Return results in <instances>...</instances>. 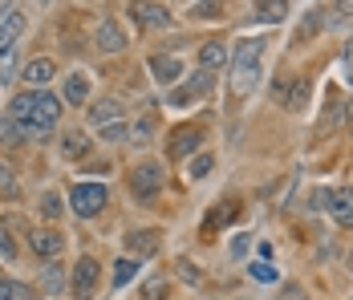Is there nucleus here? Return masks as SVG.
Wrapping results in <instances>:
<instances>
[{
  "label": "nucleus",
  "instance_id": "nucleus-11",
  "mask_svg": "<svg viewBox=\"0 0 353 300\" xmlns=\"http://www.w3.org/2000/svg\"><path fill=\"white\" fill-rule=\"evenodd\" d=\"M288 17V0H256L252 4V21H260V25H276Z\"/></svg>",
  "mask_w": 353,
  "mask_h": 300
},
{
  "label": "nucleus",
  "instance_id": "nucleus-16",
  "mask_svg": "<svg viewBox=\"0 0 353 300\" xmlns=\"http://www.w3.org/2000/svg\"><path fill=\"white\" fill-rule=\"evenodd\" d=\"M179 73H183V61H179V57H150V77H154L159 86L175 81Z\"/></svg>",
  "mask_w": 353,
  "mask_h": 300
},
{
  "label": "nucleus",
  "instance_id": "nucleus-14",
  "mask_svg": "<svg viewBox=\"0 0 353 300\" xmlns=\"http://www.w3.org/2000/svg\"><path fill=\"white\" fill-rule=\"evenodd\" d=\"M85 150H90V134L85 130H65L61 134V159H65V163H77Z\"/></svg>",
  "mask_w": 353,
  "mask_h": 300
},
{
  "label": "nucleus",
  "instance_id": "nucleus-34",
  "mask_svg": "<svg viewBox=\"0 0 353 300\" xmlns=\"http://www.w3.org/2000/svg\"><path fill=\"white\" fill-rule=\"evenodd\" d=\"M179 276H183V280H191V284H195V280H199V268H191V264H179Z\"/></svg>",
  "mask_w": 353,
  "mask_h": 300
},
{
  "label": "nucleus",
  "instance_id": "nucleus-5",
  "mask_svg": "<svg viewBox=\"0 0 353 300\" xmlns=\"http://www.w3.org/2000/svg\"><path fill=\"white\" fill-rule=\"evenodd\" d=\"M130 17H134V25L146 29V33H159V29L171 25V12H167L159 0H134V4H130Z\"/></svg>",
  "mask_w": 353,
  "mask_h": 300
},
{
  "label": "nucleus",
  "instance_id": "nucleus-7",
  "mask_svg": "<svg viewBox=\"0 0 353 300\" xmlns=\"http://www.w3.org/2000/svg\"><path fill=\"white\" fill-rule=\"evenodd\" d=\"M94 288H98V260H94V256H81L77 268H73V297L90 300Z\"/></svg>",
  "mask_w": 353,
  "mask_h": 300
},
{
  "label": "nucleus",
  "instance_id": "nucleus-13",
  "mask_svg": "<svg viewBox=\"0 0 353 300\" xmlns=\"http://www.w3.org/2000/svg\"><path fill=\"white\" fill-rule=\"evenodd\" d=\"M29 248H33L41 260H49V256H57V252H61V232H49V228H41V232L29 235Z\"/></svg>",
  "mask_w": 353,
  "mask_h": 300
},
{
  "label": "nucleus",
  "instance_id": "nucleus-31",
  "mask_svg": "<svg viewBox=\"0 0 353 300\" xmlns=\"http://www.w3.org/2000/svg\"><path fill=\"white\" fill-rule=\"evenodd\" d=\"M248 243H252L248 235H236V239H232V256H236V260H240V256H248Z\"/></svg>",
  "mask_w": 353,
  "mask_h": 300
},
{
  "label": "nucleus",
  "instance_id": "nucleus-37",
  "mask_svg": "<svg viewBox=\"0 0 353 300\" xmlns=\"http://www.w3.org/2000/svg\"><path fill=\"white\" fill-rule=\"evenodd\" d=\"M350 126H353V106H350Z\"/></svg>",
  "mask_w": 353,
  "mask_h": 300
},
{
  "label": "nucleus",
  "instance_id": "nucleus-28",
  "mask_svg": "<svg viewBox=\"0 0 353 300\" xmlns=\"http://www.w3.org/2000/svg\"><path fill=\"white\" fill-rule=\"evenodd\" d=\"M341 73H345V81L353 86V41L341 49Z\"/></svg>",
  "mask_w": 353,
  "mask_h": 300
},
{
  "label": "nucleus",
  "instance_id": "nucleus-8",
  "mask_svg": "<svg viewBox=\"0 0 353 300\" xmlns=\"http://www.w3.org/2000/svg\"><path fill=\"white\" fill-rule=\"evenodd\" d=\"M199 142H203V130L199 126H179L175 134H171V146H167V154L171 159H191L195 150H199Z\"/></svg>",
  "mask_w": 353,
  "mask_h": 300
},
{
  "label": "nucleus",
  "instance_id": "nucleus-30",
  "mask_svg": "<svg viewBox=\"0 0 353 300\" xmlns=\"http://www.w3.org/2000/svg\"><path fill=\"white\" fill-rule=\"evenodd\" d=\"M219 8H223V0H208L199 8H191V17H219Z\"/></svg>",
  "mask_w": 353,
  "mask_h": 300
},
{
  "label": "nucleus",
  "instance_id": "nucleus-36",
  "mask_svg": "<svg viewBox=\"0 0 353 300\" xmlns=\"http://www.w3.org/2000/svg\"><path fill=\"white\" fill-rule=\"evenodd\" d=\"M337 17H353V0H337Z\"/></svg>",
  "mask_w": 353,
  "mask_h": 300
},
{
  "label": "nucleus",
  "instance_id": "nucleus-25",
  "mask_svg": "<svg viewBox=\"0 0 353 300\" xmlns=\"http://www.w3.org/2000/svg\"><path fill=\"white\" fill-rule=\"evenodd\" d=\"M17 77V49H0V81L8 86Z\"/></svg>",
  "mask_w": 353,
  "mask_h": 300
},
{
  "label": "nucleus",
  "instance_id": "nucleus-4",
  "mask_svg": "<svg viewBox=\"0 0 353 300\" xmlns=\"http://www.w3.org/2000/svg\"><path fill=\"white\" fill-rule=\"evenodd\" d=\"M163 183H167L163 163H142V167H134V174H130V187H134L139 199H154V195L163 191Z\"/></svg>",
  "mask_w": 353,
  "mask_h": 300
},
{
  "label": "nucleus",
  "instance_id": "nucleus-24",
  "mask_svg": "<svg viewBox=\"0 0 353 300\" xmlns=\"http://www.w3.org/2000/svg\"><path fill=\"white\" fill-rule=\"evenodd\" d=\"M0 300H33V292L21 280H0Z\"/></svg>",
  "mask_w": 353,
  "mask_h": 300
},
{
  "label": "nucleus",
  "instance_id": "nucleus-20",
  "mask_svg": "<svg viewBox=\"0 0 353 300\" xmlns=\"http://www.w3.org/2000/svg\"><path fill=\"white\" fill-rule=\"evenodd\" d=\"M53 73H57V66H53L49 57H37V61H29V66H25V77H29L33 86H45V81H53Z\"/></svg>",
  "mask_w": 353,
  "mask_h": 300
},
{
  "label": "nucleus",
  "instance_id": "nucleus-26",
  "mask_svg": "<svg viewBox=\"0 0 353 300\" xmlns=\"http://www.w3.org/2000/svg\"><path fill=\"white\" fill-rule=\"evenodd\" d=\"M212 167H215L212 154H195V159L187 163V174H191V179H203V174H212Z\"/></svg>",
  "mask_w": 353,
  "mask_h": 300
},
{
  "label": "nucleus",
  "instance_id": "nucleus-23",
  "mask_svg": "<svg viewBox=\"0 0 353 300\" xmlns=\"http://www.w3.org/2000/svg\"><path fill=\"white\" fill-rule=\"evenodd\" d=\"M25 126H21V122H17V118H0V142H4V146H21V142H25Z\"/></svg>",
  "mask_w": 353,
  "mask_h": 300
},
{
  "label": "nucleus",
  "instance_id": "nucleus-15",
  "mask_svg": "<svg viewBox=\"0 0 353 300\" xmlns=\"http://www.w3.org/2000/svg\"><path fill=\"white\" fill-rule=\"evenodd\" d=\"M25 25H29V21H25V12H8V17L0 21V49H12V45H17V37L25 33Z\"/></svg>",
  "mask_w": 353,
  "mask_h": 300
},
{
  "label": "nucleus",
  "instance_id": "nucleus-17",
  "mask_svg": "<svg viewBox=\"0 0 353 300\" xmlns=\"http://www.w3.org/2000/svg\"><path fill=\"white\" fill-rule=\"evenodd\" d=\"M118 118H122V106H118L114 98L90 106V126H106V122H118Z\"/></svg>",
  "mask_w": 353,
  "mask_h": 300
},
{
  "label": "nucleus",
  "instance_id": "nucleus-9",
  "mask_svg": "<svg viewBox=\"0 0 353 300\" xmlns=\"http://www.w3.org/2000/svg\"><path fill=\"white\" fill-rule=\"evenodd\" d=\"M98 49H102V53H122V49H126V33H122V25H118V21H102V25H98Z\"/></svg>",
  "mask_w": 353,
  "mask_h": 300
},
{
  "label": "nucleus",
  "instance_id": "nucleus-22",
  "mask_svg": "<svg viewBox=\"0 0 353 300\" xmlns=\"http://www.w3.org/2000/svg\"><path fill=\"white\" fill-rule=\"evenodd\" d=\"M17 195H21V183H17L12 167L0 159V199H17Z\"/></svg>",
  "mask_w": 353,
  "mask_h": 300
},
{
  "label": "nucleus",
  "instance_id": "nucleus-18",
  "mask_svg": "<svg viewBox=\"0 0 353 300\" xmlns=\"http://www.w3.org/2000/svg\"><path fill=\"white\" fill-rule=\"evenodd\" d=\"M199 66L212 69V73L228 66V49H223V41H208V45L199 49Z\"/></svg>",
  "mask_w": 353,
  "mask_h": 300
},
{
  "label": "nucleus",
  "instance_id": "nucleus-2",
  "mask_svg": "<svg viewBox=\"0 0 353 300\" xmlns=\"http://www.w3.org/2000/svg\"><path fill=\"white\" fill-rule=\"evenodd\" d=\"M260 53H264V37L236 45V53H232V94L236 98H244V94L256 90V81H260Z\"/></svg>",
  "mask_w": 353,
  "mask_h": 300
},
{
  "label": "nucleus",
  "instance_id": "nucleus-19",
  "mask_svg": "<svg viewBox=\"0 0 353 300\" xmlns=\"http://www.w3.org/2000/svg\"><path fill=\"white\" fill-rule=\"evenodd\" d=\"M85 98H90V77L85 73H70L65 77V101L70 106H85Z\"/></svg>",
  "mask_w": 353,
  "mask_h": 300
},
{
  "label": "nucleus",
  "instance_id": "nucleus-3",
  "mask_svg": "<svg viewBox=\"0 0 353 300\" xmlns=\"http://www.w3.org/2000/svg\"><path fill=\"white\" fill-rule=\"evenodd\" d=\"M106 187L102 183H77L70 191V207H73V215H81V219H94L102 207H106Z\"/></svg>",
  "mask_w": 353,
  "mask_h": 300
},
{
  "label": "nucleus",
  "instance_id": "nucleus-6",
  "mask_svg": "<svg viewBox=\"0 0 353 300\" xmlns=\"http://www.w3.org/2000/svg\"><path fill=\"white\" fill-rule=\"evenodd\" d=\"M212 90H215V73H212V69H199V73H195L191 81H183L175 94H171V101H175V106H187V101L208 98Z\"/></svg>",
  "mask_w": 353,
  "mask_h": 300
},
{
  "label": "nucleus",
  "instance_id": "nucleus-12",
  "mask_svg": "<svg viewBox=\"0 0 353 300\" xmlns=\"http://www.w3.org/2000/svg\"><path fill=\"white\" fill-rule=\"evenodd\" d=\"M329 211H333V219L341 223V228H353V191H329Z\"/></svg>",
  "mask_w": 353,
  "mask_h": 300
},
{
  "label": "nucleus",
  "instance_id": "nucleus-27",
  "mask_svg": "<svg viewBox=\"0 0 353 300\" xmlns=\"http://www.w3.org/2000/svg\"><path fill=\"white\" fill-rule=\"evenodd\" d=\"M12 256H17V243H12L8 228H0V260H12Z\"/></svg>",
  "mask_w": 353,
  "mask_h": 300
},
{
  "label": "nucleus",
  "instance_id": "nucleus-29",
  "mask_svg": "<svg viewBox=\"0 0 353 300\" xmlns=\"http://www.w3.org/2000/svg\"><path fill=\"white\" fill-rule=\"evenodd\" d=\"M122 134H126V122H122V118H118V122H106V126H102V138H110V142H118Z\"/></svg>",
  "mask_w": 353,
  "mask_h": 300
},
{
  "label": "nucleus",
  "instance_id": "nucleus-33",
  "mask_svg": "<svg viewBox=\"0 0 353 300\" xmlns=\"http://www.w3.org/2000/svg\"><path fill=\"white\" fill-rule=\"evenodd\" d=\"M41 211H45V215H57V211H61L57 195H45V199H41Z\"/></svg>",
  "mask_w": 353,
  "mask_h": 300
},
{
  "label": "nucleus",
  "instance_id": "nucleus-35",
  "mask_svg": "<svg viewBox=\"0 0 353 300\" xmlns=\"http://www.w3.org/2000/svg\"><path fill=\"white\" fill-rule=\"evenodd\" d=\"M146 138H150V122L142 118V122H139V134H134V142H146Z\"/></svg>",
  "mask_w": 353,
  "mask_h": 300
},
{
  "label": "nucleus",
  "instance_id": "nucleus-21",
  "mask_svg": "<svg viewBox=\"0 0 353 300\" xmlns=\"http://www.w3.org/2000/svg\"><path fill=\"white\" fill-rule=\"evenodd\" d=\"M139 276V256H122L118 264H114V288H122L126 280H134Z\"/></svg>",
  "mask_w": 353,
  "mask_h": 300
},
{
  "label": "nucleus",
  "instance_id": "nucleus-1",
  "mask_svg": "<svg viewBox=\"0 0 353 300\" xmlns=\"http://www.w3.org/2000/svg\"><path fill=\"white\" fill-rule=\"evenodd\" d=\"M12 118H17L25 130H33L37 138H41V134H49L53 126H57V118H61V101L53 98L49 90L21 94V98H12Z\"/></svg>",
  "mask_w": 353,
  "mask_h": 300
},
{
  "label": "nucleus",
  "instance_id": "nucleus-10",
  "mask_svg": "<svg viewBox=\"0 0 353 300\" xmlns=\"http://www.w3.org/2000/svg\"><path fill=\"white\" fill-rule=\"evenodd\" d=\"M126 252L130 256H150V252H159V228H142V232H130L126 235Z\"/></svg>",
  "mask_w": 353,
  "mask_h": 300
},
{
  "label": "nucleus",
  "instance_id": "nucleus-32",
  "mask_svg": "<svg viewBox=\"0 0 353 300\" xmlns=\"http://www.w3.org/2000/svg\"><path fill=\"white\" fill-rule=\"evenodd\" d=\"M252 276H256V280H264V284H268V280H276V272H272L268 264H260V268L252 264Z\"/></svg>",
  "mask_w": 353,
  "mask_h": 300
}]
</instances>
